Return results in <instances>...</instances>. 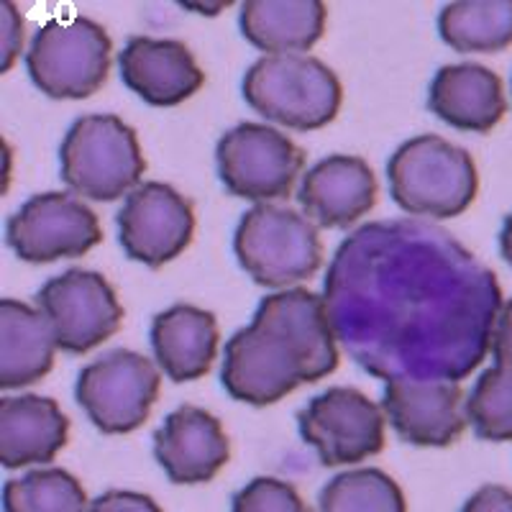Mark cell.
Listing matches in <instances>:
<instances>
[{"label": "cell", "mask_w": 512, "mask_h": 512, "mask_svg": "<svg viewBox=\"0 0 512 512\" xmlns=\"http://www.w3.org/2000/svg\"><path fill=\"white\" fill-rule=\"evenodd\" d=\"M461 512H512V489L502 484H484L464 502Z\"/></svg>", "instance_id": "obj_30"}, {"label": "cell", "mask_w": 512, "mask_h": 512, "mask_svg": "<svg viewBox=\"0 0 512 512\" xmlns=\"http://www.w3.org/2000/svg\"><path fill=\"white\" fill-rule=\"evenodd\" d=\"M379 182L369 162L331 154L303 175L297 203L320 228H351L377 205Z\"/></svg>", "instance_id": "obj_16"}, {"label": "cell", "mask_w": 512, "mask_h": 512, "mask_svg": "<svg viewBox=\"0 0 512 512\" xmlns=\"http://www.w3.org/2000/svg\"><path fill=\"white\" fill-rule=\"evenodd\" d=\"M6 241L21 262L49 264L93 251L103 228L93 208L70 192H41L8 218Z\"/></svg>", "instance_id": "obj_11"}, {"label": "cell", "mask_w": 512, "mask_h": 512, "mask_svg": "<svg viewBox=\"0 0 512 512\" xmlns=\"http://www.w3.org/2000/svg\"><path fill=\"white\" fill-rule=\"evenodd\" d=\"M118 67L126 88L157 108L185 103L205 82L195 54L177 39L134 36L118 54Z\"/></svg>", "instance_id": "obj_17"}, {"label": "cell", "mask_w": 512, "mask_h": 512, "mask_svg": "<svg viewBox=\"0 0 512 512\" xmlns=\"http://www.w3.org/2000/svg\"><path fill=\"white\" fill-rule=\"evenodd\" d=\"M466 418L482 441H512V369H484L466 397Z\"/></svg>", "instance_id": "obj_26"}, {"label": "cell", "mask_w": 512, "mask_h": 512, "mask_svg": "<svg viewBox=\"0 0 512 512\" xmlns=\"http://www.w3.org/2000/svg\"><path fill=\"white\" fill-rule=\"evenodd\" d=\"M57 336L39 308L3 297L0 300V387L21 390L54 369Z\"/></svg>", "instance_id": "obj_21"}, {"label": "cell", "mask_w": 512, "mask_h": 512, "mask_svg": "<svg viewBox=\"0 0 512 512\" xmlns=\"http://www.w3.org/2000/svg\"><path fill=\"white\" fill-rule=\"evenodd\" d=\"M438 34L461 54H495L512 44V0H459L438 16Z\"/></svg>", "instance_id": "obj_23"}, {"label": "cell", "mask_w": 512, "mask_h": 512, "mask_svg": "<svg viewBox=\"0 0 512 512\" xmlns=\"http://www.w3.org/2000/svg\"><path fill=\"white\" fill-rule=\"evenodd\" d=\"M500 249H502V256L507 259V264L512 267V213L507 216L505 226H502L500 231Z\"/></svg>", "instance_id": "obj_32"}, {"label": "cell", "mask_w": 512, "mask_h": 512, "mask_svg": "<svg viewBox=\"0 0 512 512\" xmlns=\"http://www.w3.org/2000/svg\"><path fill=\"white\" fill-rule=\"evenodd\" d=\"M338 361L323 295L292 287L264 297L249 326L228 338L221 382L233 400L267 408L300 384L326 379Z\"/></svg>", "instance_id": "obj_2"}, {"label": "cell", "mask_w": 512, "mask_h": 512, "mask_svg": "<svg viewBox=\"0 0 512 512\" xmlns=\"http://www.w3.org/2000/svg\"><path fill=\"white\" fill-rule=\"evenodd\" d=\"M88 512H162V507L149 495L128 492V489H111L90 502Z\"/></svg>", "instance_id": "obj_28"}, {"label": "cell", "mask_w": 512, "mask_h": 512, "mask_svg": "<svg viewBox=\"0 0 512 512\" xmlns=\"http://www.w3.org/2000/svg\"><path fill=\"white\" fill-rule=\"evenodd\" d=\"M216 164L228 192L262 205L290 198L305 167V152L277 128L239 123L218 141Z\"/></svg>", "instance_id": "obj_9"}, {"label": "cell", "mask_w": 512, "mask_h": 512, "mask_svg": "<svg viewBox=\"0 0 512 512\" xmlns=\"http://www.w3.org/2000/svg\"><path fill=\"white\" fill-rule=\"evenodd\" d=\"M387 180L400 210L433 221L461 216L479 192L472 154L436 134L405 141L387 162Z\"/></svg>", "instance_id": "obj_3"}, {"label": "cell", "mask_w": 512, "mask_h": 512, "mask_svg": "<svg viewBox=\"0 0 512 512\" xmlns=\"http://www.w3.org/2000/svg\"><path fill=\"white\" fill-rule=\"evenodd\" d=\"M231 512H310L300 492L277 477H256L236 492Z\"/></svg>", "instance_id": "obj_27"}, {"label": "cell", "mask_w": 512, "mask_h": 512, "mask_svg": "<svg viewBox=\"0 0 512 512\" xmlns=\"http://www.w3.org/2000/svg\"><path fill=\"white\" fill-rule=\"evenodd\" d=\"M80 479L64 469H34L3 487V512H88Z\"/></svg>", "instance_id": "obj_25"}, {"label": "cell", "mask_w": 512, "mask_h": 512, "mask_svg": "<svg viewBox=\"0 0 512 512\" xmlns=\"http://www.w3.org/2000/svg\"><path fill=\"white\" fill-rule=\"evenodd\" d=\"M0 8H3V64H0V70L8 72L24 44V18L13 3H3Z\"/></svg>", "instance_id": "obj_29"}, {"label": "cell", "mask_w": 512, "mask_h": 512, "mask_svg": "<svg viewBox=\"0 0 512 512\" xmlns=\"http://www.w3.org/2000/svg\"><path fill=\"white\" fill-rule=\"evenodd\" d=\"M111 57V36L93 18H54L31 39L26 70L49 98L82 100L103 88Z\"/></svg>", "instance_id": "obj_7"}, {"label": "cell", "mask_w": 512, "mask_h": 512, "mask_svg": "<svg viewBox=\"0 0 512 512\" xmlns=\"http://www.w3.org/2000/svg\"><path fill=\"white\" fill-rule=\"evenodd\" d=\"M241 93L259 116L295 131L328 126L344 103L336 72L310 54H264L246 70Z\"/></svg>", "instance_id": "obj_4"}, {"label": "cell", "mask_w": 512, "mask_h": 512, "mask_svg": "<svg viewBox=\"0 0 512 512\" xmlns=\"http://www.w3.org/2000/svg\"><path fill=\"white\" fill-rule=\"evenodd\" d=\"M323 303L336 341L372 377L459 382L492 351L502 290L441 226L392 218L346 236Z\"/></svg>", "instance_id": "obj_1"}, {"label": "cell", "mask_w": 512, "mask_h": 512, "mask_svg": "<svg viewBox=\"0 0 512 512\" xmlns=\"http://www.w3.org/2000/svg\"><path fill=\"white\" fill-rule=\"evenodd\" d=\"M70 418L57 400L41 395H18L0 400V464L24 469L49 464L67 446Z\"/></svg>", "instance_id": "obj_19"}, {"label": "cell", "mask_w": 512, "mask_h": 512, "mask_svg": "<svg viewBox=\"0 0 512 512\" xmlns=\"http://www.w3.org/2000/svg\"><path fill=\"white\" fill-rule=\"evenodd\" d=\"M36 305L52 323L57 346L67 354L98 349L123 323L116 290L93 269H70L44 282L36 292Z\"/></svg>", "instance_id": "obj_12"}, {"label": "cell", "mask_w": 512, "mask_h": 512, "mask_svg": "<svg viewBox=\"0 0 512 512\" xmlns=\"http://www.w3.org/2000/svg\"><path fill=\"white\" fill-rule=\"evenodd\" d=\"M428 108L451 128L487 134L507 113L505 85L482 64H446L428 88Z\"/></svg>", "instance_id": "obj_18"}, {"label": "cell", "mask_w": 512, "mask_h": 512, "mask_svg": "<svg viewBox=\"0 0 512 512\" xmlns=\"http://www.w3.org/2000/svg\"><path fill=\"white\" fill-rule=\"evenodd\" d=\"M382 405L354 387H331L300 410V438L318 454L323 466H351L382 454Z\"/></svg>", "instance_id": "obj_10"}, {"label": "cell", "mask_w": 512, "mask_h": 512, "mask_svg": "<svg viewBox=\"0 0 512 512\" xmlns=\"http://www.w3.org/2000/svg\"><path fill=\"white\" fill-rule=\"evenodd\" d=\"M233 254L256 285L292 290L323 267L318 226L305 213L262 203L241 216L233 233Z\"/></svg>", "instance_id": "obj_6"}, {"label": "cell", "mask_w": 512, "mask_h": 512, "mask_svg": "<svg viewBox=\"0 0 512 512\" xmlns=\"http://www.w3.org/2000/svg\"><path fill=\"white\" fill-rule=\"evenodd\" d=\"M382 410L397 436L410 446H451L469 425L464 387L448 379L384 382Z\"/></svg>", "instance_id": "obj_14"}, {"label": "cell", "mask_w": 512, "mask_h": 512, "mask_svg": "<svg viewBox=\"0 0 512 512\" xmlns=\"http://www.w3.org/2000/svg\"><path fill=\"white\" fill-rule=\"evenodd\" d=\"M116 223L123 251L134 262L157 269L190 246L195 208L167 182H144L123 200Z\"/></svg>", "instance_id": "obj_13"}, {"label": "cell", "mask_w": 512, "mask_h": 512, "mask_svg": "<svg viewBox=\"0 0 512 512\" xmlns=\"http://www.w3.org/2000/svg\"><path fill=\"white\" fill-rule=\"evenodd\" d=\"M218 320L195 305H172L154 315L152 351L157 367L175 382H195L218 359Z\"/></svg>", "instance_id": "obj_20"}, {"label": "cell", "mask_w": 512, "mask_h": 512, "mask_svg": "<svg viewBox=\"0 0 512 512\" xmlns=\"http://www.w3.org/2000/svg\"><path fill=\"white\" fill-rule=\"evenodd\" d=\"M146 162L139 136L113 113L80 116L59 146V172L75 195L98 203L128 198Z\"/></svg>", "instance_id": "obj_5"}, {"label": "cell", "mask_w": 512, "mask_h": 512, "mask_svg": "<svg viewBox=\"0 0 512 512\" xmlns=\"http://www.w3.org/2000/svg\"><path fill=\"white\" fill-rule=\"evenodd\" d=\"M154 456L175 484H205L231 459L221 420L195 405H180L154 431Z\"/></svg>", "instance_id": "obj_15"}, {"label": "cell", "mask_w": 512, "mask_h": 512, "mask_svg": "<svg viewBox=\"0 0 512 512\" xmlns=\"http://www.w3.org/2000/svg\"><path fill=\"white\" fill-rule=\"evenodd\" d=\"M159 390L162 372L152 359L116 349L77 374L75 400L100 433L123 436L149 420Z\"/></svg>", "instance_id": "obj_8"}, {"label": "cell", "mask_w": 512, "mask_h": 512, "mask_svg": "<svg viewBox=\"0 0 512 512\" xmlns=\"http://www.w3.org/2000/svg\"><path fill=\"white\" fill-rule=\"evenodd\" d=\"M318 512H408L405 492L382 469H354L323 487Z\"/></svg>", "instance_id": "obj_24"}, {"label": "cell", "mask_w": 512, "mask_h": 512, "mask_svg": "<svg viewBox=\"0 0 512 512\" xmlns=\"http://www.w3.org/2000/svg\"><path fill=\"white\" fill-rule=\"evenodd\" d=\"M492 356H495L500 367L512 369V300L502 305L495 338H492Z\"/></svg>", "instance_id": "obj_31"}, {"label": "cell", "mask_w": 512, "mask_h": 512, "mask_svg": "<svg viewBox=\"0 0 512 512\" xmlns=\"http://www.w3.org/2000/svg\"><path fill=\"white\" fill-rule=\"evenodd\" d=\"M326 3L320 0H249L241 6L239 29L259 52L303 54L326 31Z\"/></svg>", "instance_id": "obj_22"}]
</instances>
